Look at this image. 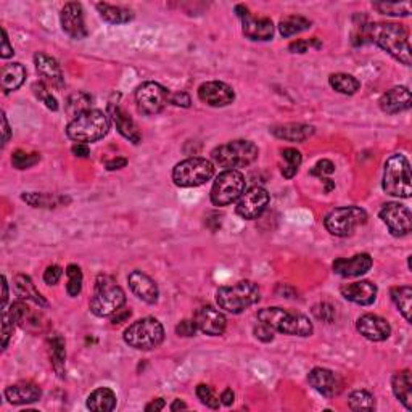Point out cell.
I'll return each instance as SVG.
<instances>
[{"instance_id": "6da1fadb", "label": "cell", "mask_w": 412, "mask_h": 412, "mask_svg": "<svg viewBox=\"0 0 412 412\" xmlns=\"http://www.w3.org/2000/svg\"><path fill=\"white\" fill-rule=\"evenodd\" d=\"M367 39L377 44L380 49L388 52L396 60L411 66L409 31L403 24L375 23L367 26Z\"/></svg>"}, {"instance_id": "7a4b0ae2", "label": "cell", "mask_w": 412, "mask_h": 412, "mask_svg": "<svg viewBox=\"0 0 412 412\" xmlns=\"http://www.w3.org/2000/svg\"><path fill=\"white\" fill-rule=\"evenodd\" d=\"M110 131V116L100 110H89L70 121L66 134L76 144H89L103 139Z\"/></svg>"}, {"instance_id": "3957f363", "label": "cell", "mask_w": 412, "mask_h": 412, "mask_svg": "<svg viewBox=\"0 0 412 412\" xmlns=\"http://www.w3.org/2000/svg\"><path fill=\"white\" fill-rule=\"evenodd\" d=\"M258 319L267 324L271 329L285 335L309 337L314 332L313 322L306 318L304 314L293 313V311L282 308H264L258 313Z\"/></svg>"}, {"instance_id": "277c9868", "label": "cell", "mask_w": 412, "mask_h": 412, "mask_svg": "<svg viewBox=\"0 0 412 412\" xmlns=\"http://www.w3.org/2000/svg\"><path fill=\"white\" fill-rule=\"evenodd\" d=\"M126 295L113 277L98 276L95 281V292L91 300V311L97 318H108L123 308Z\"/></svg>"}, {"instance_id": "5b68a950", "label": "cell", "mask_w": 412, "mask_h": 412, "mask_svg": "<svg viewBox=\"0 0 412 412\" xmlns=\"http://www.w3.org/2000/svg\"><path fill=\"white\" fill-rule=\"evenodd\" d=\"M261 298V292L251 281H242L229 287H221L216 293V301L221 309L230 314H240L250 306L256 304Z\"/></svg>"}, {"instance_id": "8992f818", "label": "cell", "mask_w": 412, "mask_h": 412, "mask_svg": "<svg viewBox=\"0 0 412 412\" xmlns=\"http://www.w3.org/2000/svg\"><path fill=\"white\" fill-rule=\"evenodd\" d=\"M382 187L385 192L392 197L399 198H409L412 193L411 186V166L409 160L404 155H396L390 156L385 161L383 169V181Z\"/></svg>"}, {"instance_id": "52a82bcc", "label": "cell", "mask_w": 412, "mask_h": 412, "mask_svg": "<svg viewBox=\"0 0 412 412\" xmlns=\"http://www.w3.org/2000/svg\"><path fill=\"white\" fill-rule=\"evenodd\" d=\"M165 340V329L155 318L135 321L124 330V341L131 348L140 351H150L158 348Z\"/></svg>"}, {"instance_id": "ba28073f", "label": "cell", "mask_w": 412, "mask_h": 412, "mask_svg": "<svg viewBox=\"0 0 412 412\" xmlns=\"http://www.w3.org/2000/svg\"><path fill=\"white\" fill-rule=\"evenodd\" d=\"M260 150L250 140H232L224 145L216 147L211 152L213 160L226 169H237L251 165L258 160Z\"/></svg>"}, {"instance_id": "9c48e42d", "label": "cell", "mask_w": 412, "mask_h": 412, "mask_svg": "<svg viewBox=\"0 0 412 412\" xmlns=\"http://www.w3.org/2000/svg\"><path fill=\"white\" fill-rule=\"evenodd\" d=\"M214 176V165L206 158H189L172 169V181L177 187L203 186Z\"/></svg>"}, {"instance_id": "30bf717a", "label": "cell", "mask_w": 412, "mask_h": 412, "mask_svg": "<svg viewBox=\"0 0 412 412\" xmlns=\"http://www.w3.org/2000/svg\"><path fill=\"white\" fill-rule=\"evenodd\" d=\"M245 192V176L239 169H226L216 177L211 189V203L214 206H227L237 202Z\"/></svg>"}, {"instance_id": "8fae6325", "label": "cell", "mask_w": 412, "mask_h": 412, "mask_svg": "<svg viewBox=\"0 0 412 412\" xmlns=\"http://www.w3.org/2000/svg\"><path fill=\"white\" fill-rule=\"evenodd\" d=\"M367 223V213L358 206H343L332 209L325 216V229L335 237H350L358 227Z\"/></svg>"}, {"instance_id": "7c38bea8", "label": "cell", "mask_w": 412, "mask_h": 412, "mask_svg": "<svg viewBox=\"0 0 412 412\" xmlns=\"http://www.w3.org/2000/svg\"><path fill=\"white\" fill-rule=\"evenodd\" d=\"M135 103L140 113L144 115H158L171 103V92L158 82H144L135 91Z\"/></svg>"}, {"instance_id": "4fadbf2b", "label": "cell", "mask_w": 412, "mask_h": 412, "mask_svg": "<svg viewBox=\"0 0 412 412\" xmlns=\"http://www.w3.org/2000/svg\"><path fill=\"white\" fill-rule=\"evenodd\" d=\"M237 17L242 20V31L250 41H271L274 36V24L269 18L253 17L245 5H237Z\"/></svg>"}, {"instance_id": "5bb4252c", "label": "cell", "mask_w": 412, "mask_h": 412, "mask_svg": "<svg viewBox=\"0 0 412 412\" xmlns=\"http://www.w3.org/2000/svg\"><path fill=\"white\" fill-rule=\"evenodd\" d=\"M380 219L388 227L390 234L395 237H404L411 232L412 216L408 206L401 203H387L380 209Z\"/></svg>"}, {"instance_id": "9a60e30c", "label": "cell", "mask_w": 412, "mask_h": 412, "mask_svg": "<svg viewBox=\"0 0 412 412\" xmlns=\"http://www.w3.org/2000/svg\"><path fill=\"white\" fill-rule=\"evenodd\" d=\"M271 202V195L263 187H251L242 193L237 202V214L244 219H256L264 213Z\"/></svg>"}, {"instance_id": "2e32d148", "label": "cell", "mask_w": 412, "mask_h": 412, "mask_svg": "<svg viewBox=\"0 0 412 412\" xmlns=\"http://www.w3.org/2000/svg\"><path fill=\"white\" fill-rule=\"evenodd\" d=\"M198 98L208 107L223 108L235 100V92L230 86L221 81H208L198 87Z\"/></svg>"}, {"instance_id": "e0dca14e", "label": "cell", "mask_w": 412, "mask_h": 412, "mask_svg": "<svg viewBox=\"0 0 412 412\" xmlns=\"http://www.w3.org/2000/svg\"><path fill=\"white\" fill-rule=\"evenodd\" d=\"M34 65L36 71L41 78V82H44L49 89H57L61 91L65 87V78H63V71L58 61L54 57L39 52L34 55Z\"/></svg>"}, {"instance_id": "ac0fdd59", "label": "cell", "mask_w": 412, "mask_h": 412, "mask_svg": "<svg viewBox=\"0 0 412 412\" xmlns=\"http://www.w3.org/2000/svg\"><path fill=\"white\" fill-rule=\"evenodd\" d=\"M61 29L70 36L71 39H84L87 38V28L84 23V12L81 3L70 2L61 8L60 13Z\"/></svg>"}, {"instance_id": "d6986e66", "label": "cell", "mask_w": 412, "mask_h": 412, "mask_svg": "<svg viewBox=\"0 0 412 412\" xmlns=\"http://www.w3.org/2000/svg\"><path fill=\"white\" fill-rule=\"evenodd\" d=\"M309 385L313 387L316 392L321 393L325 398H334L338 396L343 388V382L338 375L330 371V369L324 367H316L308 375Z\"/></svg>"}, {"instance_id": "ffe728a7", "label": "cell", "mask_w": 412, "mask_h": 412, "mask_svg": "<svg viewBox=\"0 0 412 412\" xmlns=\"http://www.w3.org/2000/svg\"><path fill=\"white\" fill-rule=\"evenodd\" d=\"M193 322L200 332L211 337L223 335L227 325L226 316L219 309H214L213 306L200 308L193 316Z\"/></svg>"}, {"instance_id": "44dd1931", "label": "cell", "mask_w": 412, "mask_h": 412, "mask_svg": "<svg viewBox=\"0 0 412 412\" xmlns=\"http://www.w3.org/2000/svg\"><path fill=\"white\" fill-rule=\"evenodd\" d=\"M358 332L371 341H383L392 335V327L387 319L375 314H364L358 319Z\"/></svg>"}, {"instance_id": "7402d4cb", "label": "cell", "mask_w": 412, "mask_h": 412, "mask_svg": "<svg viewBox=\"0 0 412 412\" xmlns=\"http://www.w3.org/2000/svg\"><path fill=\"white\" fill-rule=\"evenodd\" d=\"M372 267V258L367 253L351 258H338L334 261V272L341 277H359Z\"/></svg>"}, {"instance_id": "603a6c76", "label": "cell", "mask_w": 412, "mask_h": 412, "mask_svg": "<svg viewBox=\"0 0 412 412\" xmlns=\"http://www.w3.org/2000/svg\"><path fill=\"white\" fill-rule=\"evenodd\" d=\"M128 282L132 293H134L137 298L145 301V303L149 304L156 303L160 292H158V285L152 277L140 271H132L128 276Z\"/></svg>"}, {"instance_id": "cb8c5ba5", "label": "cell", "mask_w": 412, "mask_h": 412, "mask_svg": "<svg viewBox=\"0 0 412 412\" xmlns=\"http://www.w3.org/2000/svg\"><path fill=\"white\" fill-rule=\"evenodd\" d=\"M411 92L408 87L404 86H396L390 91L385 92L378 100L380 108L382 112L388 115H396L401 112H406V110L411 108Z\"/></svg>"}, {"instance_id": "d4e9b609", "label": "cell", "mask_w": 412, "mask_h": 412, "mask_svg": "<svg viewBox=\"0 0 412 412\" xmlns=\"http://www.w3.org/2000/svg\"><path fill=\"white\" fill-rule=\"evenodd\" d=\"M343 298L359 306L372 304L377 298V285L369 281L353 282L341 287Z\"/></svg>"}, {"instance_id": "484cf974", "label": "cell", "mask_w": 412, "mask_h": 412, "mask_svg": "<svg viewBox=\"0 0 412 412\" xmlns=\"http://www.w3.org/2000/svg\"><path fill=\"white\" fill-rule=\"evenodd\" d=\"M108 116L110 119L113 121L116 129L119 131V134L126 137V139L131 140L132 144H139L140 142V132L137 129L134 119L124 112L123 108L118 107V105L110 103L108 105Z\"/></svg>"}, {"instance_id": "4316f807", "label": "cell", "mask_w": 412, "mask_h": 412, "mask_svg": "<svg viewBox=\"0 0 412 412\" xmlns=\"http://www.w3.org/2000/svg\"><path fill=\"white\" fill-rule=\"evenodd\" d=\"M42 390L33 382H18L5 390V398L12 404H31L39 401Z\"/></svg>"}, {"instance_id": "83f0119b", "label": "cell", "mask_w": 412, "mask_h": 412, "mask_svg": "<svg viewBox=\"0 0 412 412\" xmlns=\"http://www.w3.org/2000/svg\"><path fill=\"white\" fill-rule=\"evenodd\" d=\"M26 70L21 63H7L2 66L0 71V86H2L3 94H10L17 91L24 82Z\"/></svg>"}, {"instance_id": "f1b7e54d", "label": "cell", "mask_w": 412, "mask_h": 412, "mask_svg": "<svg viewBox=\"0 0 412 412\" xmlns=\"http://www.w3.org/2000/svg\"><path fill=\"white\" fill-rule=\"evenodd\" d=\"M271 132L277 139H284L288 142H304L314 134V128L308 124L290 123L284 126H276V128L271 129Z\"/></svg>"}, {"instance_id": "f546056e", "label": "cell", "mask_w": 412, "mask_h": 412, "mask_svg": "<svg viewBox=\"0 0 412 412\" xmlns=\"http://www.w3.org/2000/svg\"><path fill=\"white\" fill-rule=\"evenodd\" d=\"M392 388L396 398L404 404V408L412 411V374L411 371H401L393 375Z\"/></svg>"}, {"instance_id": "4dcf8cb0", "label": "cell", "mask_w": 412, "mask_h": 412, "mask_svg": "<svg viewBox=\"0 0 412 412\" xmlns=\"http://www.w3.org/2000/svg\"><path fill=\"white\" fill-rule=\"evenodd\" d=\"M15 293L18 295L21 300H26V301H33L34 304L42 306V308H47V300L42 297V293L39 292L38 288H36L34 282L31 281L29 276H23V274H20V276L15 277Z\"/></svg>"}, {"instance_id": "1f68e13d", "label": "cell", "mask_w": 412, "mask_h": 412, "mask_svg": "<svg viewBox=\"0 0 412 412\" xmlns=\"http://www.w3.org/2000/svg\"><path fill=\"white\" fill-rule=\"evenodd\" d=\"M116 395L110 388H97L87 396V408L94 412H110L116 408Z\"/></svg>"}, {"instance_id": "d6a6232c", "label": "cell", "mask_w": 412, "mask_h": 412, "mask_svg": "<svg viewBox=\"0 0 412 412\" xmlns=\"http://www.w3.org/2000/svg\"><path fill=\"white\" fill-rule=\"evenodd\" d=\"M97 10L102 20L107 21L110 24H124L134 20V13L131 10L119 7V5L112 3H97Z\"/></svg>"}, {"instance_id": "836d02e7", "label": "cell", "mask_w": 412, "mask_h": 412, "mask_svg": "<svg viewBox=\"0 0 412 412\" xmlns=\"http://www.w3.org/2000/svg\"><path fill=\"white\" fill-rule=\"evenodd\" d=\"M49 353L52 359V366H54L58 377L63 378V374H65L66 351H65V340H63L60 334H54L49 337Z\"/></svg>"}, {"instance_id": "e575fe53", "label": "cell", "mask_w": 412, "mask_h": 412, "mask_svg": "<svg viewBox=\"0 0 412 412\" xmlns=\"http://www.w3.org/2000/svg\"><path fill=\"white\" fill-rule=\"evenodd\" d=\"M311 21L308 18L301 17V15H290V17H285L279 23V31L284 38H292L295 34L303 33V31L311 28Z\"/></svg>"}, {"instance_id": "d590c367", "label": "cell", "mask_w": 412, "mask_h": 412, "mask_svg": "<svg viewBox=\"0 0 412 412\" xmlns=\"http://www.w3.org/2000/svg\"><path fill=\"white\" fill-rule=\"evenodd\" d=\"M392 300L396 304V308L399 309V313L403 314V318L411 322V311H412V288L408 285H401V287L392 288Z\"/></svg>"}, {"instance_id": "8d00e7d4", "label": "cell", "mask_w": 412, "mask_h": 412, "mask_svg": "<svg viewBox=\"0 0 412 412\" xmlns=\"http://www.w3.org/2000/svg\"><path fill=\"white\" fill-rule=\"evenodd\" d=\"M329 82L334 91L340 92L343 95H353L359 91L361 82L355 76L346 75V73H337L329 78Z\"/></svg>"}, {"instance_id": "74e56055", "label": "cell", "mask_w": 412, "mask_h": 412, "mask_svg": "<svg viewBox=\"0 0 412 412\" xmlns=\"http://www.w3.org/2000/svg\"><path fill=\"white\" fill-rule=\"evenodd\" d=\"M92 105V97L86 92H76L68 97L66 100V113L76 118L84 112H89Z\"/></svg>"}, {"instance_id": "f35d334b", "label": "cell", "mask_w": 412, "mask_h": 412, "mask_svg": "<svg viewBox=\"0 0 412 412\" xmlns=\"http://www.w3.org/2000/svg\"><path fill=\"white\" fill-rule=\"evenodd\" d=\"M282 158H284V168H282L284 177L292 179L297 176L298 168L301 166V161H303L301 153L297 149H284Z\"/></svg>"}, {"instance_id": "ab89813d", "label": "cell", "mask_w": 412, "mask_h": 412, "mask_svg": "<svg viewBox=\"0 0 412 412\" xmlns=\"http://www.w3.org/2000/svg\"><path fill=\"white\" fill-rule=\"evenodd\" d=\"M348 406L353 411H374L375 409V399L374 396L366 392V390H356L348 398Z\"/></svg>"}, {"instance_id": "60d3db41", "label": "cell", "mask_w": 412, "mask_h": 412, "mask_svg": "<svg viewBox=\"0 0 412 412\" xmlns=\"http://www.w3.org/2000/svg\"><path fill=\"white\" fill-rule=\"evenodd\" d=\"M23 202H26L34 208H54L60 202H63V198L60 197H54V195H47V193H38V192H28L21 195Z\"/></svg>"}, {"instance_id": "b9f144b4", "label": "cell", "mask_w": 412, "mask_h": 412, "mask_svg": "<svg viewBox=\"0 0 412 412\" xmlns=\"http://www.w3.org/2000/svg\"><path fill=\"white\" fill-rule=\"evenodd\" d=\"M372 7L382 15H390V17H409L412 12L411 2L403 3H392V2H377L372 3Z\"/></svg>"}, {"instance_id": "7bdbcfd3", "label": "cell", "mask_w": 412, "mask_h": 412, "mask_svg": "<svg viewBox=\"0 0 412 412\" xmlns=\"http://www.w3.org/2000/svg\"><path fill=\"white\" fill-rule=\"evenodd\" d=\"M66 276H68V285L66 292L70 297H78L79 293L82 292V271L81 267L76 266V264H70L66 267Z\"/></svg>"}, {"instance_id": "ee69618b", "label": "cell", "mask_w": 412, "mask_h": 412, "mask_svg": "<svg viewBox=\"0 0 412 412\" xmlns=\"http://www.w3.org/2000/svg\"><path fill=\"white\" fill-rule=\"evenodd\" d=\"M33 92H34L36 97H38L41 102L45 105L47 108L52 110V112H57L58 107H60V105H58V102H57V98L54 97V94L50 92V89L47 87L44 82H41V81L34 82L33 84Z\"/></svg>"}, {"instance_id": "f6af8a7d", "label": "cell", "mask_w": 412, "mask_h": 412, "mask_svg": "<svg viewBox=\"0 0 412 412\" xmlns=\"http://www.w3.org/2000/svg\"><path fill=\"white\" fill-rule=\"evenodd\" d=\"M41 161L39 153H28L24 150H17L12 156V165L17 169H29Z\"/></svg>"}, {"instance_id": "bcb514c9", "label": "cell", "mask_w": 412, "mask_h": 412, "mask_svg": "<svg viewBox=\"0 0 412 412\" xmlns=\"http://www.w3.org/2000/svg\"><path fill=\"white\" fill-rule=\"evenodd\" d=\"M197 396L205 406H208V408H211V409H218L219 408L221 399L214 395L213 388L208 387V385L200 383L197 387Z\"/></svg>"}, {"instance_id": "7dc6e473", "label": "cell", "mask_w": 412, "mask_h": 412, "mask_svg": "<svg viewBox=\"0 0 412 412\" xmlns=\"http://www.w3.org/2000/svg\"><path fill=\"white\" fill-rule=\"evenodd\" d=\"M313 314L316 316V319L332 324L335 319V308L329 303H319L313 308Z\"/></svg>"}, {"instance_id": "c3c4849f", "label": "cell", "mask_w": 412, "mask_h": 412, "mask_svg": "<svg viewBox=\"0 0 412 412\" xmlns=\"http://www.w3.org/2000/svg\"><path fill=\"white\" fill-rule=\"evenodd\" d=\"M334 172H335V165L330 160H321L316 163V166L313 169H311V174L321 179H325V176H330V174Z\"/></svg>"}, {"instance_id": "681fc988", "label": "cell", "mask_w": 412, "mask_h": 412, "mask_svg": "<svg viewBox=\"0 0 412 412\" xmlns=\"http://www.w3.org/2000/svg\"><path fill=\"white\" fill-rule=\"evenodd\" d=\"M255 337L258 340H261L264 343H269L274 340V334H276V330L271 329L267 324H264V322H258V325L255 327Z\"/></svg>"}, {"instance_id": "f907efd6", "label": "cell", "mask_w": 412, "mask_h": 412, "mask_svg": "<svg viewBox=\"0 0 412 412\" xmlns=\"http://www.w3.org/2000/svg\"><path fill=\"white\" fill-rule=\"evenodd\" d=\"M316 45V47H321V44L318 41H316V38L314 39H311V41H303V39H298V41H293L292 44L288 45V50L292 52V54H306V52H308V49L311 45Z\"/></svg>"}, {"instance_id": "816d5d0a", "label": "cell", "mask_w": 412, "mask_h": 412, "mask_svg": "<svg viewBox=\"0 0 412 412\" xmlns=\"http://www.w3.org/2000/svg\"><path fill=\"white\" fill-rule=\"evenodd\" d=\"M61 276H63V269L60 266H57V264H54V266H49L45 269L44 282L47 285H57L58 282H60Z\"/></svg>"}, {"instance_id": "f5cc1de1", "label": "cell", "mask_w": 412, "mask_h": 412, "mask_svg": "<svg viewBox=\"0 0 412 412\" xmlns=\"http://www.w3.org/2000/svg\"><path fill=\"white\" fill-rule=\"evenodd\" d=\"M176 332L179 337H193L197 334V325L193 321H182L177 324Z\"/></svg>"}, {"instance_id": "db71d44e", "label": "cell", "mask_w": 412, "mask_h": 412, "mask_svg": "<svg viewBox=\"0 0 412 412\" xmlns=\"http://www.w3.org/2000/svg\"><path fill=\"white\" fill-rule=\"evenodd\" d=\"M171 103L176 105V107H182V108H189L192 100H190V95L186 92H176L171 94Z\"/></svg>"}, {"instance_id": "11a10c76", "label": "cell", "mask_w": 412, "mask_h": 412, "mask_svg": "<svg viewBox=\"0 0 412 412\" xmlns=\"http://www.w3.org/2000/svg\"><path fill=\"white\" fill-rule=\"evenodd\" d=\"M2 58H10L12 57L15 52H13V47L10 45V41H8V34H7V31H5V28H2Z\"/></svg>"}, {"instance_id": "9f6ffc18", "label": "cell", "mask_w": 412, "mask_h": 412, "mask_svg": "<svg viewBox=\"0 0 412 412\" xmlns=\"http://www.w3.org/2000/svg\"><path fill=\"white\" fill-rule=\"evenodd\" d=\"M71 152L79 158H87L91 155V150H89L87 144H75L71 147Z\"/></svg>"}, {"instance_id": "6f0895ef", "label": "cell", "mask_w": 412, "mask_h": 412, "mask_svg": "<svg viewBox=\"0 0 412 412\" xmlns=\"http://www.w3.org/2000/svg\"><path fill=\"white\" fill-rule=\"evenodd\" d=\"M2 132H3L2 145L5 147L8 144L10 135H12V131H10V124H8V119H7V116H5V113H2Z\"/></svg>"}, {"instance_id": "680465c9", "label": "cell", "mask_w": 412, "mask_h": 412, "mask_svg": "<svg viewBox=\"0 0 412 412\" xmlns=\"http://www.w3.org/2000/svg\"><path fill=\"white\" fill-rule=\"evenodd\" d=\"M128 165V160L126 158H115V160L107 163V169L108 171H115V169H121Z\"/></svg>"}, {"instance_id": "91938a15", "label": "cell", "mask_w": 412, "mask_h": 412, "mask_svg": "<svg viewBox=\"0 0 412 412\" xmlns=\"http://www.w3.org/2000/svg\"><path fill=\"white\" fill-rule=\"evenodd\" d=\"M163 408H165V399L163 398H156L153 399L150 404L145 406V411L147 412H152V411H161Z\"/></svg>"}, {"instance_id": "94428289", "label": "cell", "mask_w": 412, "mask_h": 412, "mask_svg": "<svg viewBox=\"0 0 412 412\" xmlns=\"http://www.w3.org/2000/svg\"><path fill=\"white\" fill-rule=\"evenodd\" d=\"M234 399H235V393L232 392L230 388L224 390L223 395H221V403L226 404V406H230L232 403H234Z\"/></svg>"}, {"instance_id": "6125c7cd", "label": "cell", "mask_w": 412, "mask_h": 412, "mask_svg": "<svg viewBox=\"0 0 412 412\" xmlns=\"http://www.w3.org/2000/svg\"><path fill=\"white\" fill-rule=\"evenodd\" d=\"M131 316V311H126V309H123L121 308L118 313H115V318H113V324L116 325V324H121V322H124L126 319H128Z\"/></svg>"}, {"instance_id": "be15d7a7", "label": "cell", "mask_w": 412, "mask_h": 412, "mask_svg": "<svg viewBox=\"0 0 412 412\" xmlns=\"http://www.w3.org/2000/svg\"><path fill=\"white\" fill-rule=\"evenodd\" d=\"M8 303V284L5 276H2V309H7Z\"/></svg>"}, {"instance_id": "e7e4bbea", "label": "cell", "mask_w": 412, "mask_h": 412, "mask_svg": "<svg viewBox=\"0 0 412 412\" xmlns=\"http://www.w3.org/2000/svg\"><path fill=\"white\" fill-rule=\"evenodd\" d=\"M179 409H187V404L184 403V401H181V399H176L171 404V411H179Z\"/></svg>"}]
</instances>
